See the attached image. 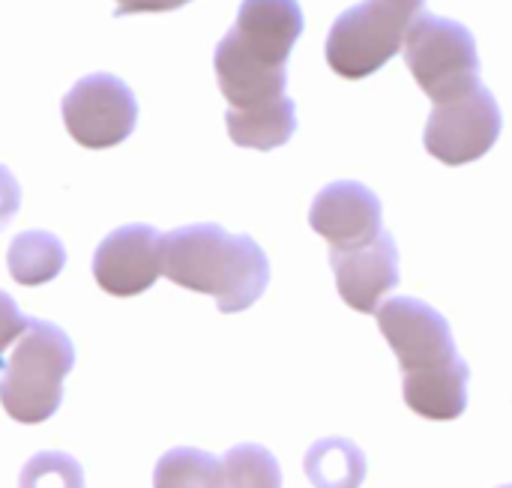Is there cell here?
Masks as SVG:
<instances>
[{
  "label": "cell",
  "instance_id": "cell-10",
  "mask_svg": "<svg viewBox=\"0 0 512 488\" xmlns=\"http://www.w3.org/2000/svg\"><path fill=\"white\" fill-rule=\"evenodd\" d=\"M330 267L336 273L339 297L354 312H378L381 300L399 285V249L387 231L360 249H330Z\"/></svg>",
  "mask_w": 512,
  "mask_h": 488
},
{
  "label": "cell",
  "instance_id": "cell-4",
  "mask_svg": "<svg viewBox=\"0 0 512 488\" xmlns=\"http://www.w3.org/2000/svg\"><path fill=\"white\" fill-rule=\"evenodd\" d=\"M405 63L432 102L480 87V54L468 27L420 12L405 36Z\"/></svg>",
  "mask_w": 512,
  "mask_h": 488
},
{
  "label": "cell",
  "instance_id": "cell-7",
  "mask_svg": "<svg viewBox=\"0 0 512 488\" xmlns=\"http://www.w3.org/2000/svg\"><path fill=\"white\" fill-rule=\"evenodd\" d=\"M501 135V108L483 84L435 102L426 123V150L444 165H468L486 156Z\"/></svg>",
  "mask_w": 512,
  "mask_h": 488
},
{
  "label": "cell",
  "instance_id": "cell-5",
  "mask_svg": "<svg viewBox=\"0 0 512 488\" xmlns=\"http://www.w3.org/2000/svg\"><path fill=\"white\" fill-rule=\"evenodd\" d=\"M60 114L75 144L87 150H108L135 132L138 102L123 78L93 72L72 84L60 102Z\"/></svg>",
  "mask_w": 512,
  "mask_h": 488
},
{
  "label": "cell",
  "instance_id": "cell-18",
  "mask_svg": "<svg viewBox=\"0 0 512 488\" xmlns=\"http://www.w3.org/2000/svg\"><path fill=\"white\" fill-rule=\"evenodd\" d=\"M27 324H30V318L15 306V300L6 291H0V372L6 366V348L12 342H18V336L27 330Z\"/></svg>",
  "mask_w": 512,
  "mask_h": 488
},
{
  "label": "cell",
  "instance_id": "cell-15",
  "mask_svg": "<svg viewBox=\"0 0 512 488\" xmlns=\"http://www.w3.org/2000/svg\"><path fill=\"white\" fill-rule=\"evenodd\" d=\"M153 488H234L222 459L195 447L168 450L153 471Z\"/></svg>",
  "mask_w": 512,
  "mask_h": 488
},
{
  "label": "cell",
  "instance_id": "cell-11",
  "mask_svg": "<svg viewBox=\"0 0 512 488\" xmlns=\"http://www.w3.org/2000/svg\"><path fill=\"white\" fill-rule=\"evenodd\" d=\"M231 39L267 66H288L303 33V9L297 0H243Z\"/></svg>",
  "mask_w": 512,
  "mask_h": 488
},
{
  "label": "cell",
  "instance_id": "cell-12",
  "mask_svg": "<svg viewBox=\"0 0 512 488\" xmlns=\"http://www.w3.org/2000/svg\"><path fill=\"white\" fill-rule=\"evenodd\" d=\"M468 378L471 369L465 360L429 372V375H402V393L408 408L423 420H459L468 408Z\"/></svg>",
  "mask_w": 512,
  "mask_h": 488
},
{
  "label": "cell",
  "instance_id": "cell-16",
  "mask_svg": "<svg viewBox=\"0 0 512 488\" xmlns=\"http://www.w3.org/2000/svg\"><path fill=\"white\" fill-rule=\"evenodd\" d=\"M225 474L234 488H282V468L261 444H237L222 456Z\"/></svg>",
  "mask_w": 512,
  "mask_h": 488
},
{
  "label": "cell",
  "instance_id": "cell-14",
  "mask_svg": "<svg viewBox=\"0 0 512 488\" xmlns=\"http://www.w3.org/2000/svg\"><path fill=\"white\" fill-rule=\"evenodd\" d=\"M303 468L315 488H360L366 480V456L348 438H324L312 444Z\"/></svg>",
  "mask_w": 512,
  "mask_h": 488
},
{
  "label": "cell",
  "instance_id": "cell-8",
  "mask_svg": "<svg viewBox=\"0 0 512 488\" xmlns=\"http://www.w3.org/2000/svg\"><path fill=\"white\" fill-rule=\"evenodd\" d=\"M162 276V234L135 222L111 231L93 252V279L111 297H138Z\"/></svg>",
  "mask_w": 512,
  "mask_h": 488
},
{
  "label": "cell",
  "instance_id": "cell-9",
  "mask_svg": "<svg viewBox=\"0 0 512 488\" xmlns=\"http://www.w3.org/2000/svg\"><path fill=\"white\" fill-rule=\"evenodd\" d=\"M309 225L330 243V249H360L381 234V201L363 183L339 180L318 192Z\"/></svg>",
  "mask_w": 512,
  "mask_h": 488
},
{
  "label": "cell",
  "instance_id": "cell-19",
  "mask_svg": "<svg viewBox=\"0 0 512 488\" xmlns=\"http://www.w3.org/2000/svg\"><path fill=\"white\" fill-rule=\"evenodd\" d=\"M18 207H21V186L15 174L6 165H0V231L12 222Z\"/></svg>",
  "mask_w": 512,
  "mask_h": 488
},
{
  "label": "cell",
  "instance_id": "cell-17",
  "mask_svg": "<svg viewBox=\"0 0 512 488\" xmlns=\"http://www.w3.org/2000/svg\"><path fill=\"white\" fill-rule=\"evenodd\" d=\"M18 488H84V468L69 453L42 450L21 468Z\"/></svg>",
  "mask_w": 512,
  "mask_h": 488
},
{
  "label": "cell",
  "instance_id": "cell-2",
  "mask_svg": "<svg viewBox=\"0 0 512 488\" xmlns=\"http://www.w3.org/2000/svg\"><path fill=\"white\" fill-rule=\"evenodd\" d=\"M75 366L72 339L51 321L30 318L0 372V405L21 426L51 420L63 402V381Z\"/></svg>",
  "mask_w": 512,
  "mask_h": 488
},
{
  "label": "cell",
  "instance_id": "cell-3",
  "mask_svg": "<svg viewBox=\"0 0 512 488\" xmlns=\"http://www.w3.org/2000/svg\"><path fill=\"white\" fill-rule=\"evenodd\" d=\"M423 0H366L345 9L327 36V63L336 75L360 81L402 51Z\"/></svg>",
  "mask_w": 512,
  "mask_h": 488
},
{
  "label": "cell",
  "instance_id": "cell-21",
  "mask_svg": "<svg viewBox=\"0 0 512 488\" xmlns=\"http://www.w3.org/2000/svg\"><path fill=\"white\" fill-rule=\"evenodd\" d=\"M501 488H512V486H501Z\"/></svg>",
  "mask_w": 512,
  "mask_h": 488
},
{
  "label": "cell",
  "instance_id": "cell-1",
  "mask_svg": "<svg viewBox=\"0 0 512 488\" xmlns=\"http://www.w3.org/2000/svg\"><path fill=\"white\" fill-rule=\"evenodd\" d=\"M162 273L186 291L213 297L219 312L234 315L261 300L270 261L252 237L204 222L162 234Z\"/></svg>",
  "mask_w": 512,
  "mask_h": 488
},
{
  "label": "cell",
  "instance_id": "cell-6",
  "mask_svg": "<svg viewBox=\"0 0 512 488\" xmlns=\"http://www.w3.org/2000/svg\"><path fill=\"white\" fill-rule=\"evenodd\" d=\"M378 327L393 348L402 375H429L459 363L447 318L423 300L393 297L378 306Z\"/></svg>",
  "mask_w": 512,
  "mask_h": 488
},
{
  "label": "cell",
  "instance_id": "cell-20",
  "mask_svg": "<svg viewBox=\"0 0 512 488\" xmlns=\"http://www.w3.org/2000/svg\"><path fill=\"white\" fill-rule=\"evenodd\" d=\"M192 0H114V15H132V12H174Z\"/></svg>",
  "mask_w": 512,
  "mask_h": 488
},
{
  "label": "cell",
  "instance_id": "cell-13",
  "mask_svg": "<svg viewBox=\"0 0 512 488\" xmlns=\"http://www.w3.org/2000/svg\"><path fill=\"white\" fill-rule=\"evenodd\" d=\"M6 267L18 285L39 288L63 273L66 249H63L60 237H54L48 231H24L9 243Z\"/></svg>",
  "mask_w": 512,
  "mask_h": 488
}]
</instances>
